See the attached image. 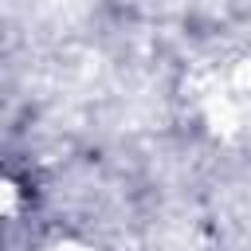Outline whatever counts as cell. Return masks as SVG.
<instances>
[{"mask_svg":"<svg viewBox=\"0 0 251 251\" xmlns=\"http://www.w3.org/2000/svg\"><path fill=\"white\" fill-rule=\"evenodd\" d=\"M47 251H90L86 243H75V239H67V243H55V247H47Z\"/></svg>","mask_w":251,"mask_h":251,"instance_id":"obj_1","label":"cell"}]
</instances>
